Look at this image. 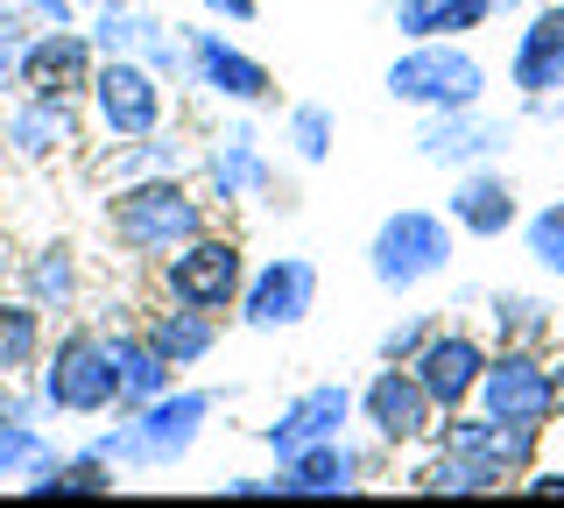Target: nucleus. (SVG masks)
<instances>
[{
	"mask_svg": "<svg viewBox=\"0 0 564 508\" xmlns=\"http://www.w3.org/2000/svg\"><path fill=\"white\" fill-rule=\"evenodd\" d=\"M212 417H219V389H184L176 381V389H163L155 402H141V410H120V424L99 431L93 452L113 460L120 473H170L198 452Z\"/></svg>",
	"mask_w": 564,
	"mask_h": 508,
	"instance_id": "obj_1",
	"label": "nucleus"
},
{
	"mask_svg": "<svg viewBox=\"0 0 564 508\" xmlns=\"http://www.w3.org/2000/svg\"><path fill=\"white\" fill-rule=\"evenodd\" d=\"M212 226V198H198L184 177H134L106 198V240L128 261H163L184 240Z\"/></svg>",
	"mask_w": 564,
	"mask_h": 508,
	"instance_id": "obj_2",
	"label": "nucleus"
},
{
	"mask_svg": "<svg viewBox=\"0 0 564 508\" xmlns=\"http://www.w3.org/2000/svg\"><path fill=\"white\" fill-rule=\"evenodd\" d=\"M35 396H43V410H57V417H106V410H120L106 332L99 325H64L57 339L43 346V360H35Z\"/></svg>",
	"mask_w": 564,
	"mask_h": 508,
	"instance_id": "obj_3",
	"label": "nucleus"
},
{
	"mask_svg": "<svg viewBox=\"0 0 564 508\" xmlns=\"http://www.w3.org/2000/svg\"><path fill=\"white\" fill-rule=\"evenodd\" d=\"M452 234L458 226L445 213L402 205V213H388L375 226V240H367V275H375L388 296H410L423 283H437V275L452 269Z\"/></svg>",
	"mask_w": 564,
	"mask_h": 508,
	"instance_id": "obj_4",
	"label": "nucleus"
},
{
	"mask_svg": "<svg viewBox=\"0 0 564 508\" xmlns=\"http://www.w3.org/2000/svg\"><path fill=\"white\" fill-rule=\"evenodd\" d=\"M388 99L416 114H452L487 99V64L466 43H402V57L388 64Z\"/></svg>",
	"mask_w": 564,
	"mask_h": 508,
	"instance_id": "obj_5",
	"label": "nucleus"
},
{
	"mask_svg": "<svg viewBox=\"0 0 564 508\" xmlns=\"http://www.w3.org/2000/svg\"><path fill=\"white\" fill-rule=\"evenodd\" d=\"M247 240L240 234H219V226H205L198 240H184L176 255L155 261V283H163L170 304H198V311H234L240 290H247Z\"/></svg>",
	"mask_w": 564,
	"mask_h": 508,
	"instance_id": "obj_6",
	"label": "nucleus"
},
{
	"mask_svg": "<svg viewBox=\"0 0 564 508\" xmlns=\"http://www.w3.org/2000/svg\"><path fill=\"white\" fill-rule=\"evenodd\" d=\"M85 107H93V128L106 142H141V134L170 128V78L149 72L141 57H99Z\"/></svg>",
	"mask_w": 564,
	"mask_h": 508,
	"instance_id": "obj_7",
	"label": "nucleus"
},
{
	"mask_svg": "<svg viewBox=\"0 0 564 508\" xmlns=\"http://www.w3.org/2000/svg\"><path fill=\"white\" fill-rule=\"evenodd\" d=\"M360 424L375 431L381 452H416V445L437 437L445 410L431 402V389L416 381L410 360H381L375 375H367V389H360Z\"/></svg>",
	"mask_w": 564,
	"mask_h": 508,
	"instance_id": "obj_8",
	"label": "nucleus"
},
{
	"mask_svg": "<svg viewBox=\"0 0 564 508\" xmlns=\"http://www.w3.org/2000/svg\"><path fill=\"white\" fill-rule=\"evenodd\" d=\"M473 410L501 417V424H522V431H551V417H557L551 354H543V346H494Z\"/></svg>",
	"mask_w": 564,
	"mask_h": 508,
	"instance_id": "obj_9",
	"label": "nucleus"
},
{
	"mask_svg": "<svg viewBox=\"0 0 564 508\" xmlns=\"http://www.w3.org/2000/svg\"><path fill=\"white\" fill-rule=\"evenodd\" d=\"M240 325L247 332H290L317 311V261L311 255H269L261 269H247L240 290Z\"/></svg>",
	"mask_w": 564,
	"mask_h": 508,
	"instance_id": "obj_10",
	"label": "nucleus"
},
{
	"mask_svg": "<svg viewBox=\"0 0 564 508\" xmlns=\"http://www.w3.org/2000/svg\"><path fill=\"white\" fill-rule=\"evenodd\" d=\"M191 85L205 99H219V107H240V114L275 99V72L261 57H247L240 43H226L219 29H191Z\"/></svg>",
	"mask_w": 564,
	"mask_h": 508,
	"instance_id": "obj_11",
	"label": "nucleus"
},
{
	"mask_svg": "<svg viewBox=\"0 0 564 508\" xmlns=\"http://www.w3.org/2000/svg\"><path fill=\"white\" fill-rule=\"evenodd\" d=\"M487 360H494V346H487L473 325H437L431 339H423V354H416L410 367H416V381H423V389H431V402L452 417V410H473Z\"/></svg>",
	"mask_w": 564,
	"mask_h": 508,
	"instance_id": "obj_12",
	"label": "nucleus"
},
{
	"mask_svg": "<svg viewBox=\"0 0 564 508\" xmlns=\"http://www.w3.org/2000/svg\"><path fill=\"white\" fill-rule=\"evenodd\" d=\"M93 72H99L93 29H35V36L22 43V72H14V85H22V93H43V99H85Z\"/></svg>",
	"mask_w": 564,
	"mask_h": 508,
	"instance_id": "obj_13",
	"label": "nucleus"
},
{
	"mask_svg": "<svg viewBox=\"0 0 564 508\" xmlns=\"http://www.w3.org/2000/svg\"><path fill=\"white\" fill-rule=\"evenodd\" d=\"M508 142H516V128H508L501 114H487V99L480 107H452V114H423V134H416V155L431 170H473V163H494Z\"/></svg>",
	"mask_w": 564,
	"mask_h": 508,
	"instance_id": "obj_14",
	"label": "nucleus"
},
{
	"mask_svg": "<svg viewBox=\"0 0 564 508\" xmlns=\"http://www.w3.org/2000/svg\"><path fill=\"white\" fill-rule=\"evenodd\" d=\"M93 43H99V57H141L149 72H163L170 85L191 78V36H176L170 22L141 14L134 0H120V8H99V14H93Z\"/></svg>",
	"mask_w": 564,
	"mask_h": 508,
	"instance_id": "obj_15",
	"label": "nucleus"
},
{
	"mask_svg": "<svg viewBox=\"0 0 564 508\" xmlns=\"http://www.w3.org/2000/svg\"><path fill=\"white\" fill-rule=\"evenodd\" d=\"M352 417H360V396H352L346 381H311L304 396H290V402L269 417V424H261V445H269L275 460H290V452H304V445L346 437Z\"/></svg>",
	"mask_w": 564,
	"mask_h": 508,
	"instance_id": "obj_16",
	"label": "nucleus"
},
{
	"mask_svg": "<svg viewBox=\"0 0 564 508\" xmlns=\"http://www.w3.org/2000/svg\"><path fill=\"white\" fill-rule=\"evenodd\" d=\"M437 445H452V452H466L473 466H487L494 480H522L529 466H536V445H543V431H522V424H501V417H487V410H452L445 424H437Z\"/></svg>",
	"mask_w": 564,
	"mask_h": 508,
	"instance_id": "obj_17",
	"label": "nucleus"
},
{
	"mask_svg": "<svg viewBox=\"0 0 564 508\" xmlns=\"http://www.w3.org/2000/svg\"><path fill=\"white\" fill-rule=\"evenodd\" d=\"M85 142V114L78 99H43V93H22V107H8L0 120V149L14 163H57Z\"/></svg>",
	"mask_w": 564,
	"mask_h": 508,
	"instance_id": "obj_18",
	"label": "nucleus"
},
{
	"mask_svg": "<svg viewBox=\"0 0 564 508\" xmlns=\"http://www.w3.org/2000/svg\"><path fill=\"white\" fill-rule=\"evenodd\" d=\"M445 219H452L466 240H501V234H516V226H522V191H516V177H508V170L473 163V170H458V177H452Z\"/></svg>",
	"mask_w": 564,
	"mask_h": 508,
	"instance_id": "obj_19",
	"label": "nucleus"
},
{
	"mask_svg": "<svg viewBox=\"0 0 564 508\" xmlns=\"http://www.w3.org/2000/svg\"><path fill=\"white\" fill-rule=\"evenodd\" d=\"M205 198L219 205H247V198H275V163L261 155L254 120H234L219 142L205 149Z\"/></svg>",
	"mask_w": 564,
	"mask_h": 508,
	"instance_id": "obj_20",
	"label": "nucleus"
},
{
	"mask_svg": "<svg viewBox=\"0 0 564 508\" xmlns=\"http://www.w3.org/2000/svg\"><path fill=\"white\" fill-rule=\"evenodd\" d=\"M508 85H516L522 99H564V29H557V0L522 22L516 50H508Z\"/></svg>",
	"mask_w": 564,
	"mask_h": 508,
	"instance_id": "obj_21",
	"label": "nucleus"
},
{
	"mask_svg": "<svg viewBox=\"0 0 564 508\" xmlns=\"http://www.w3.org/2000/svg\"><path fill=\"white\" fill-rule=\"evenodd\" d=\"M275 480H282V495H360L367 460L346 437H325V445H304L290 460H275Z\"/></svg>",
	"mask_w": 564,
	"mask_h": 508,
	"instance_id": "obj_22",
	"label": "nucleus"
},
{
	"mask_svg": "<svg viewBox=\"0 0 564 508\" xmlns=\"http://www.w3.org/2000/svg\"><path fill=\"white\" fill-rule=\"evenodd\" d=\"M501 14V0H395L402 43H473Z\"/></svg>",
	"mask_w": 564,
	"mask_h": 508,
	"instance_id": "obj_23",
	"label": "nucleus"
},
{
	"mask_svg": "<svg viewBox=\"0 0 564 508\" xmlns=\"http://www.w3.org/2000/svg\"><path fill=\"white\" fill-rule=\"evenodd\" d=\"M106 354H113V389H120V410H141L163 389H176V367L149 346L141 325H106Z\"/></svg>",
	"mask_w": 564,
	"mask_h": 508,
	"instance_id": "obj_24",
	"label": "nucleus"
},
{
	"mask_svg": "<svg viewBox=\"0 0 564 508\" xmlns=\"http://www.w3.org/2000/svg\"><path fill=\"white\" fill-rule=\"evenodd\" d=\"M141 332H149V346L176 367V375H184V367H205L212 354H219V332L226 325H219V311L170 304V296H163V311H149V325H141Z\"/></svg>",
	"mask_w": 564,
	"mask_h": 508,
	"instance_id": "obj_25",
	"label": "nucleus"
},
{
	"mask_svg": "<svg viewBox=\"0 0 564 508\" xmlns=\"http://www.w3.org/2000/svg\"><path fill=\"white\" fill-rule=\"evenodd\" d=\"M402 487H410V495H501V480H494L487 466H473L466 452L437 445V437H431V445H416Z\"/></svg>",
	"mask_w": 564,
	"mask_h": 508,
	"instance_id": "obj_26",
	"label": "nucleus"
},
{
	"mask_svg": "<svg viewBox=\"0 0 564 508\" xmlns=\"http://www.w3.org/2000/svg\"><path fill=\"white\" fill-rule=\"evenodd\" d=\"M22 296H35L43 311H78V296H85L78 248L70 240H43L35 255H22Z\"/></svg>",
	"mask_w": 564,
	"mask_h": 508,
	"instance_id": "obj_27",
	"label": "nucleus"
},
{
	"mask_svg": "<svg viewBox=\"0 0 564 508\" xmlns=\"http://www.w3.org/2000/svg\"><path fill=\"white\" fill-rule=\"evenodd\" d=\"M113 487H120V466L85 445V452H57L43 473H29L22 495H113Z\"/></svg>",
	"mask_w": 564,
	"mask_h": 508,
	"instance_id": "obj_28",
	"label": "nucleus"
},
{
	"mask_svg": "<svg viewBox=\"0 0 564 508\" xmlns=\"http://www.w3.org/2000/svg\"><path fill=\"white\" fill-rule=\"evenodd\" d=\"M184 163H191V149L176 142L170 128H155V134H141V142H113L99 170L113 184H134V177H184Z\"/></svg>",
	"mask_w": 564,
	"mask_h": 508,
	"instance_id": "obj_29",
	"label": "nucleus"
},
{
	"mask_svg": "<svg viewBox=\"0 0 564 508\" xmlns=\"http://www.w3.org/2000/svg\"><path fill=\"white\" fill-rule=\"evenodd\" d=\"M50 332H43V304L35 296H0V375H35Z\"/></svg>",
	"mask_w": 564,
	"mask_h": 508,
	"instance_id": "obj_30",
	"label": "nucleus"
},
{
	"mask_svg": "<svg viewBox=\"0 0 564 508\" xmlns=\"http://www.w3.org/2000/svg\"><path fill=\"white\" fill-rule=\"evenodd\" d=\"M487 325L501 346H551V304L529 290H494L487 296Z\"/></svg>",
	"mask_w": 564,
	"mask_h": 508,
	"instance_id": "obj_31",
	"label": "nucleus"
},
{
	"mask_svg": "<svg viewBox=\"0 0 564 508\" xmlns=\"http://www.w3.org/2000/svg\"><path fill=\"white\" fill-rule=\"evenodd\" d=\"M282 142H290V155L296 163H325L332 155V142H339V114L332 107H317V99H296L290 114H282Z\"/></svg>",
	"mask_w": 564,
	"mask_h": 508,
	"instance_id": "obj_32",
	"label": "nucleus"
},
{
	"mask_svg": "<svg viewBox=\"0 0 564 508\" xmlns=\"http://www.w3.org/2000/svg\"><path fill=\"white\" fill-rule=\"evenodd\" d=\"M522 255L536 261L543 275H557V283H564V198L536 205V213L522 219Z\"/></svg>",
	"mask_w": 564,
	"mask_h": 508,
	"instance_id": "obj_33",
	"label": "nucleus"
},
{
	"mask_svg": "<svg viewBox=\"0 0 564 508\" xmlns=\"http://www.w3.org/2000/svg\"><path fill=\"white\" fill-rule=\"evenodd\" d=\"M431 332H437V318H423V311H416V318H402V325H388L381 339H375V360H416Z\"/></svg>",
	"mask_w": 564,
	"mask_h": 508,
	"instance_id": "obj_34",
	"label": "nucleus"
},
{
	"mask_svg": "<svg viewBox=\"0 0 564 508\" xmlns=\"http://www.w3.org/2000/svg\"><path fill=\"white\" fill-rule=\"evenodd\" d=\"M35 410H43V396H29L22 375H0V424H35Z\"/></svg>",
	"mask_w": 564,
	"mask_h": 508,
	"instance_id": "obj_35",
	"label": "nucleus"
},
{
	"mask_svg": "<svg viewBox=\"0 0 564 508\" xmlns=\"http://www.w3.org/2000/svg\"><path fill=\"white\" fill-rule=\"evenodd\" d=\"M14 8L35 29H78V0H14Z\"/></svg>",
	"mask_w": 564,
	"mask_h": 508,
	"instance_id": "obj_36",
	"label": "nucleus"
},
{
	"mask_svg": "<svg viewBox=\"0 0 564 508\" xmlns=\"http://www.w3.org/2000/svg\"><path fill=\"white\" fill-rule=\"evenodd\" d=\"M22 22H8V29H0V85H14V72H22Z\"/></svg>",
	"mask_w": 564,
	"mask_h": 508,
	"instance_id": "obj_37",
	"label": "nucleus"
},
{
	"mask_svg": "<svg viewBox=\"0 0 564 508\" xmlns=\"http://www.w3.org/2000/svg\"><path fill=\"white\" fill-rule=\"evenodd\" d=\"M205 14H219V22H234V29H247L261 14V0H205Z\"/></svg>",
	"mask_w": 564,
	"mask_h": 508,
	"instance_id": "obj_38",
	"label": "nucleus"
},
{
	"mask_svg": "<svg viewBox=\"0 0 564 508\" xmlns=\"http://www.w3.org/2000/svg\"><path fill=\"white\" fill-rule=\"evenodd\" d=\"M551 389H557V417H564V354L551 360Z\"/></svg>",
	"mask_w": 564,
	"mask_h": 508,
	"instance_id": "obj_39",
	"label": "nucleus"
},
{
	"mask_svg": "<svg viewBox=\"0 0 564 508\" xmlns=\"http://www.w3.org/2000/svg\"><path fill=\"white\" fill-rule=\"evenodd\" d=\"M8 22H22V8H0V29H8Z\"/></svg>",
	"mask_w": 564,
	"mask_h": 508,
	"instance_id": "obj_40",
	"label": "nucleus"
},
{
	"mask_svg": "<svg viewBox=\"0 0 564 508\" xmlns=\"http://www.w3.org/2000/svg\"><path fill=\"white\" fill-rule=\"evenodd\" d=\"M93 8H120V0H93Z\"/></svg>",
	"mask_w": 564,
	"mask_h": 508,
	"instance_id": "obj_41",
	"label": "nucleus"
},
{
	"mask_svg": "<svg viewBox=\"0 0 564 508\" xmlns=\"http://www.w3.org/2000/svg\"><path fill=\"white\" fill-rule=\"evenodd\" d=\"M0 480H8V460H0Z\"/></svg>",
	"mask_w": 564,
	"mask_h": 508,
	"instance_id": "obj_42",
	"label": "nucleus"
}]
</instances>
